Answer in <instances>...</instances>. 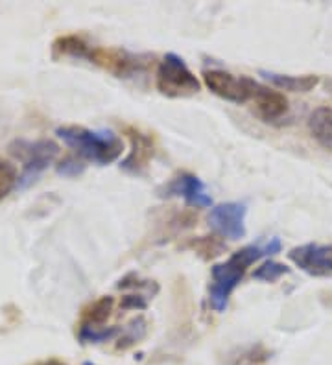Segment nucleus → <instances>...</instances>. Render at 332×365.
Returning <instances> with one entry per match:
<instances>
[{"instance_id": "f257e3e1", "label": "nucleus", "mask_w": 332, "mask_h": 365, "mask_svg": "<svg viewBox=\"0 0 332 365\" xmlns=\"http://www.w3.org/2000/svg\"><path fill=\"white\" fill-rule=\"evenodd\" d=\"M52 58H71L78 61H87L91 65L102 67L116 78H137L148 72L154 56L150 53H135L126 48H102L91 45L85 37L78 34L61 36L52 43Z\"/></svg>"}, {"instance_id": "f03ea898", "label": "nucleus", "mask_w": 332, "mask_h": 365, "mask_svg": "<svg viewBox=\"0 0 332 365\" xmlns=\"http://www.w3.org/2000/svg\"><path fill=\"white\" fill-rule=\"evenodd\" d=\"M281 250H283V242L279 238H266L257 244L243 245L242 250L235 251L227 260L214 264L211 267V284H208V303L214 312H226L231 295L253 264L262 257L279 253Z\"/></svg>"}, {"instance_id": "7ed1b4c3", "label": "nucleus", "mask_w": 332, "mask_h": 365, "mask_svg": "<svg viewBox=\"0 0 332 365\" xmlns=\"http://www.w3.org/2000/svg\"><path fill=\"white\" fill-rule=\"evenodd\" d=\"M56 135L85 163L107 166L124 152V140L111 131H93L84 125H61Z\"/></svg>"}, {"instance_id": "20e7f679", "label": "nucleus", "mask_w": 332, "mask_h": 365, "mask_svg": "<svg viewBox=\"0 0 332 365\" xmlns=\"http://www.w3.org/2000/svg\"><path fill=\"white\" fill-rule=\"evenodd\" d=\"M9 153L22 163V174L19 175L17 188H28L39 179L44 170L54 165V160L59 157L61 148L58 143L50 138H39V140H24L17 138L9 144Z\"/></svg>"}, {"instance_id": "39448f33", "label": "nucleus", "mask_w": 332, "mask_h": 365, "mask_svg": "<svg viewBox=\"0 0 332 365\" xmlns=\"http://www.w3.org/2000/svg\"><path fill=\"white\" fill-rule=\"evenodd\" d=\"M155 87L166 98H188L201 91L194 72L186 67L185 59L177 53H164L155 71Z\"/></svg>"}, {"instance_id": "423d86ee", "label": "nucleus", "mask_w": 332, "mask_h": 365, "mask_svg": "<svg viewBox=\"0 0 332 365\" xmlns=\"http://www.w3.org/2000/svg\"><path fill=\"white\" fill-rule=\"evenodd\" d=\"M203 83L213 94H216L218 98L226 100L231 103H248L251 102L255 87L258 81L253 80L249 76H236L221 68H211V71H203L201 74Z\"/></svg>"}, {"instance_id": "0eeeda50", "label": "nucleus", "mask_w": 332, "mask_h": 365, "mask_svg": "<svg viewBox=\"0 0 332 365\" xmlns=\"http://www.w3.org/2000/svg\"><path fill=\"white\" fill-rule=\"evenodd\" d=\"M246 216H248V205L240 201H227L214 205L208 214V225L218 236L226 240L236 242L242 240L248 229H246Z\"/></svg>"}, {"instance_id": "6e6552de", "label": "nucleus", "mask_w": 332, "mask_h": 365, "mask_svg": "<svg viewBox=\"0 0 332 365\" xmlns=\"http://www.w3.org/2000/svg\"><path fill=\"white\" fill-rule=\"evenodd\" d=\"M288 259L306 275L332 277V244L310 242V244L297 245L290 250Z\"/></svg>"}, {"instance_id": "1a4fd4ad", "label": "nucleus", "mask_w": 332, "mask_h": 365, "mask_svg": "<svg viewBox=\"0 0 332 365\" xmlns=\"http://www.w3.org/2000/svg\"><path fill=\"white\" fill-rule=\"evenodd\" d=\"M159 196L183 197L186 205L194 207V209H207L213 205V197L207 192L205 182L191 172H181L172 178V181L159 188Z\"/></svg>"}, {"instance_id": "9d476101", "label": "nucleus", "mask_w": 332, "mask_h": 365, "mask_svg": "<svg viewBox=\"0 0 332 365\" xmlns=\"http://www.w3.org/2000/svg\"><path fill=\"white\" fill-rule=\"evenodd\" d=\"M124 133L131 140V152L120 163V168L128 172V174L142 175L150 166L155 150H157L154 137H150L148 133H142L141 130L133 128V125H124Z\"/></svg>"}, {"instance_id": "9b49d317", "label": "nucleus", "mask_w": 332, "mask_h": 365, "mask_svg": "<svg viewBox=\"0 0 332 365\" xmlns=\"http://www.w3.org/2000/svg\"><path fill=\"white\" fill-rule=\"evenodd\" d=\"M253 111L264 122H277L288 113V98L284 93L257 83L253 93Z\"/></svg>"}, {"instance_id": "f8f14e48", "label": "nucleus", "mask_w": 332, "mask_h": 365, "mask_svg": "<svg viewBox=\"0 0 332 365\" xmlns=\"http://www.w3.org/2000/svg\"><path fill=\"white\" fill-rule=\"evenodd\" d=\"M258 74L266 81H270L277 91H288V93H310L319 85V76L316 74L290 76V74H279V72L270 71H261Z\"/></svg>"}, {"instance_id": "ddd939ff", "label": "nucleus", "mask_w": 332, "mask_h": 365, "mask_svg": "<svg viewBox=\"0 0 332 365\" xmlns=\"http://www.w3.org/2000/svg\"><path fill=\"white\" fill-rule=\"evenodd\" d=\"M308 131L319 146L332 152V107H316L308 115Z\"/></svg>"}, {"instance_id": "4468645a", "label": "nucleus", "mask_w": 332, "mask_h": 365, "mask_svg": "<svg viewBox=\"0 0 332 365\" xmlns=\"http://www.w3.org/2000/svg\"><path fill=\"white\" fill-rule=\"evenodd\" d=\"M113 308H115V299L111 297V295H104V297L96 299L94 303L84 308L78 329H98V327H104L106 321L109 319Z\"/></svg>"}, {"instance_id": "2eb2a0df", "label": "nucleus", "mask_w": 332, "mask_h": 365, "mask_svg": "<svg viewBox=\"0 0 332 365\" xmlns=\"http://www.w3.org/2000/svg\"><path fill=\"white\" fill-rule=\"evenodd\" d=\"M148 334V321L142 316L131 319L126 327H122L119 334V343H116V349L119 351H128L129 347L141 343L142 339L146 338Z\"/></svg>"}, {"instance_id": "dca6fc26", "label": "nucleus", "mask_w": 332, "mask_h": 365, "mask_svg": "<svg viewBox=\"0 0 332 365\" xmlns=\"http://www.w3.org/2000/svg\"><path fill=\"white\" fill-rule=\"evenodd\" d=\"M185 247H191L196 253L201 255L205 260L216 259L220 257L223 251H226V244L216 238V236H199V238H194V240L186 242Z\"/></svg>"}, {"instance_id": "f3484780", "label": "nucleus", "mask_w": 332, "mask_h": 365, "mask_svg": "<svg viewBox=\"0 0 332 365\" xmlns=\"http://www.w3.org/2000/svg\"><path fill=\"white\" fill-rule=\"evenodd\" d=\"M17 166L9 160L0 159V203L8 197V194H11L14 188H17Z\"/></svg>"}, {"instance_id": "a211bd4d", "label": "nucleus", "mask_w": 332, "mask_h": 365, "mask_svg": "<svg viewBox=\"0 0 332 365\" xmlns=\"http://www.w3.org/2000/svg\"><path fill=\"white\" fill-rule=\"evenodd\" d=\"M290 273V267L286 264L275 262V260H266L264 264L253 272V279L255 281H262V282H275L279 281L281 277L288 275Z\"/></svg>"}, {"instance_id": "6ab92c4d", "label": "nucleus", "mask_w": 332, "mask_h": 365, "mask_svg": "<svg viewBox=\"0 0 332 365\" xmlns=\"http://www.w3.org/2000/svg\"><path fill=\"white\" fill-rule=\"evenodd\" d=\"M120 327H98V329H78L80 343H104L120 334Z\"/></svg>"}, {"instance_id": "aec40b11", "label": "nucleus", "mask_w": 332, "mask_h": 365, "mask_svg": "<svg viewBox=\"0 0 332 365\" xmlns=\"http://www.w3.org/2000/svg\"><path fill=\"white\" fill-rule=\"evenodd\" d=\"M56 170H58V174L63 175V178H78V175H81L85 172V165L84 160L78 159V157L66 155L59 160Z\"/></svg>"}, {"instance_id": "412c9836", "label": "nucleus", "mask_w": 332, "mask_h": 365, "mask_svg": "<svg viewBox=\"0 0 332 365\" xmlns=\"http://www.w3.org/2000/svg\"><path fill=\"white\" fill-rule=\"evenodd\" d=\"M119 288H135V289H148V294L155 295L159 292V286L155 284L154 281H146V279H141L135 273H129L126 275L122 281L119 282Z\"/></svg>"}, {"instance_id": "4be33fe9", "label": "nucleus", "mask_w": 332, "mask_h": 365, "mask_svg": "<svg viewBox=\"0 0 332 365\" xmlns=\"http://www.w3.org/2000/svg\"><path fill=\"white\" fill-rule=\"evenodd\" d=\"M148 307V297L142 294H131L122 297L120 301V308L122 310H144Z\"/></svg>"}, {"instance_id": "5701e85b", "label": "nucleus", "mask_w": 332, "mask_h": 365, "mask_svg": "<svg viewBox=\"0 0 332 365\" xmlns=\"http://www.w3.org/2000/svg\"><path fill=\"white\" fill-rule=\"evenodd\" d=\"M34 365H66V364H63V361L59 360H44V361H37V364Z\"/></svg>"}, {"instance_id": "b1692460", "label": "nucleus", "mask_w": 332, "mask_h": 365, "mask_svg": "<svg viewBox=\"0 0 332 365\" xmlns=\"http://www.w3.org/2000/svg\"><path fill=\"white\" fill-rule=\"evenodd\" d=\"M84 365H96V364H91V361H85Z\"/></svg>"}]
</instances>
